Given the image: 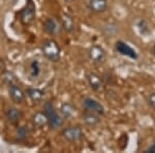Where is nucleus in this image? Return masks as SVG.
I'll use <instances>...</instances> for the list:
<instances>
[{"label":"nucleus","mask_w":155,"mask_h":153,"mask_svg":"<svg viewBox=\"0 0 155 153\" xmlns=\"http://www.w3.org/2000/svg\"><path fill=\"white\" fill-rule=\"evenodd\" d=\"M89 57L95 63H102L106 60V52L99 46H93L89 50Z\"/></svg>","instance_id":"obj_7"},{"label":"nucleus","mask_w":155,"mask_h":153,"mask_svg":"<svg viewBox=\"0 0 155 153\" xmlns=\"http://www.w3.org/2000/svg\"><path fill=\"white\" fill-rule=\"evenodd\" d=\"M44 29L46 32H48L50 35H57L60 32V24L58 23L56 19L48 18L44 23Z\"/></svg>","instance_id":"obj_8"},{"label":"nucleus","mask_w":155,"mask_h":153,"mask_svg":"<svg viewBox=\"0 0 155 153\" xmlns=\"http://www.w3.org/2000/svg\"><path fill=\"white\" fill-rule=\"evenodd\" d=\"M62 135L66 141L71 143H78L82 141L84 138L83 130L80 128L79 126H71L67 127L62 131Z\"/></svg>","instance_id":"obj_4"},{"label":"nucleus","mask_w":155,"mask_h":153,"mask_svg":"<svg viewBox=\"0 0 155 153\" xmlns=\"http://www.w3.org/2000/svg\"><path fill=\"white\" fill-rule=\"evenodd\" d=\"M146 152H149V153H155V143L153 145H151V146H150L148 149L146 150Z\"/></svg>","instance_id":"obj_21"},{"label":"nucleus","mask_w":155,"mask_h":153,"mask_svg":"<svg viewBox=\"0 0 155 153\" xmlns=\"http://www.w3.org/2000/svg\"><path fill=\"white\" fill-rule=\"evenodd\" d=\"M27 94H28V96L30 97V99L34 102L41 101L42 99V97H44V92L37 88H29L27 90Z\"/></svg>","instance_id":"obj_17"},{"label":"nucleus","mask_w":155,"mask_h":153,"mask_svg":"<svg viewBox=\"0 0 155 153\" xmlns=\"http://www.w3.org/2000/svg\"><path fill=\"white\" fill-rule=\"evenodd\" d=\"M32 123L35 127H38V128H41L44 127L46 124H48V119H47V116L45 113L41 112H37L33 115L32 117Z\"/></svg>","instance_id":"obj_12"},{"label":"nucleus","mask_w":155,"mask_h":153,"mask_svg":"<svg viewBox=\"0 0 155 153\" xmlns=\"http://www.w3.org/2000/svg\"><path fill=\"white\" fill-rule=\"evenodd\" d=\"M27 135H28V131H27V128L25 126H21L17 129V140L18 141H24L27 138Z\"/></svg>","instance_id":"obj_19"},{"label":"nucleus","mask_w":155,"mask_h":153,"mask_svg":"<svg viewBox=\"0 0 155 153\" xmlns=\"http://www.w3.org/2000/svg\"><path fill=\"white\" fill-rule=\"evenodd\" d=\"M20 15V20H21L22 24L25 26L32 24L35 19L36 16V8L34 5L32 0H27L26 5L24 6V8L21 9V12H19Z\"/></svg>","instance_id":"obj_3"},{"label":"nucleus","mask_w":155,"mask_h":153,"mask_svg":"<svg viewBox=\"0 0 155 153\" xmlns=\"http://www.w3.org/2000/svg\"><path fill=\"white\" fill-rule=\"evenodd\" d=\"M66 2H71V1H74V0H65Z\"/></svg>","instance_id":"obj_23"},{"label":"nucleus","mask_w":155,"mask_h":153,"mask_svg":"<svg viewBox=\"0 0 155 153\" xmlns=\"http://www.w3.org/2000/svg\"><path fill=\"white\" fill-rule=\"evenodd\" d=\"M83 108L86 112L93 113V114L99 115V116L104 114V106L96 99L91 98V97H86L83 100Z\"/></svg>","instance_id":"obj_5"},{"label":"nucleus","mask_w":155,"mask_h":153,"mask_svg":"<svg viewBox=\"0 0 155 153\" xmlns=\"http://www.w3.org/2000/svg\"><path fill=\"white\" fill-rule=\"evenodd\" d=\"M87 80H88V83L90 85V87H91L93 90H95V91H98L99 89H101V78H99L97 75L95 74H89L88 76H87Z\"/></svg>","instance_id":"obj_14"},{"label":"nucleus","mask_w":155,"mask_h":153,"mask_svg":"<svg viewBox=\"0 0 155 153\" xmlns=\"http://www.w3.org/2000/svg\"><path fill=\"white\" fill-rule=\"evenodd\" d=\"M41 75V64L38 60H33L29 66V77L31 79H36Z\"/></svg>","instance_id":"obj_16"},{"label":"nucleus","mask_w":155,"mask_h":153,"mask_svg":"<svg viewBox=\"0 0 155 153\" xmlns=\"http://www.w3.org/2000/svg\"><path fill=\"white\" fill-rule=\"evenodd\" d=\"M74 108L72 105L71 104H63L61 106V109H60V112H61L62 116H63L65 119H71V118L74 117Z\"/></svg>","instance_id":"obj_18"},{"label":"nucleus","mask_w":155,"mask_h":153,"mask_svg":"<svg viewBox=\"0 0 155 153\" xmlns=\"http://www.w3.org/2000/svg\"><path fill=\"white\" fill-rule=\"evenodd\" d=\"M149 105L151 107L155 108V93L152 94L151 96H150V99H149Z\"/></svg>","instance_id":"obj_20"},{"label":"nucleus","mask_w":155,"mask_h":153,"mask_svg":"<svg viewBox=\"0 0 155 153\" xmlns=\"http://www.w3.org/2000/svg\"><path fill=\"white\" fill-rule=\"evenodd\" d=\"M62 27L66 30L67 32H72L76 27V23H74V19L69 15H64L62 17Z\"/></svg>","instance_id":"obj_15"},{"label":"nucleus","mask_w":155,"mask_h":153,"mask_svg":"<svg viewBox=\"0 0 155 153\" xmlns=\"http://www.w3.org/2000/svg\"><path fill=\"white\" fill-rule=\"evenodd\" d=\"M42 54L51 61H58L60 58V48L54 39H48L42 44Z\"/></svg>","instance_id":"obj_2"},{"label":"nucleus","mask_w":155,"mask_h":153,"mask_svg":"<svg viewBox=\"0 0 155 153\" xmlns=\"http://www.w3.org/2000/svg\"><path fill=\"white\" fill-rule=\"evenodd\" d=\"M115 49H116V51L118 52L119 54L128 57V58H130V59L136 60V59H137V57H139L136 50L123 41L117 42L116 45H115Z\"/></svg>","instance_id":"obj_6"},{"label":"nucleus","mask_w":155,"mask_h":153,"mask_svg":"<svg viewBox=\"0 0 155 153\" xmlns=\"http://www.w3.org/2000/svg\"><path fill=\"white\" fill-rule=\"evenodd\" d=\"M152 54H153V56L155 57V45L152 47Z\"/></svg>","instance_id":"obj_22"},{"label":"nucleus","mask_w":155,"mask_h":153,"mask_svg":"<svg viewBox=\"0 0 155 153\" xmlns=\"http://www.w3.org/2000/svg\"><path fill=\"white\" fill-rule=\"evenodd\" d=\"M6 118L11 123L16 124L21 120L22 118V112L17 108H9L6 111Z\"/></svg>","instance_id":"obj_11"},{"label":"nucleus","mask_w":155,"mask_h":153,"mask_svg":"<svg viewBox=\"0 0 155 153\" xmlns=\"http://www.w3.org/2000/svg\"><path fill=\"white\" fill-rule=\"evenodd\" d=\"M109 7V1L107 0H90L89 8L91 12L95 14H101L104 12Z\"/></svg>","instance_id":"obj_9"},{"label":"nucleus","mask_w":155,"mask_h":153,"mask_svg":"<svg viewBox=\"0 0 155 153\" xmlns=\"http://www.w3.org/2000/svg\"><path fill=\"white\" fill-rule=\"evenodd\" d=\"M45 114L48 119V124L51 128H59L63 125V119L58 115V113L55 110L54 105L51 101L46 102L45 105Z\"/></svg>","instance_id":"obj_1"},{"label":"nucleus","mask_w":155,"mask_h":153,"mask_svg":"<svg viewBox=\"0 0 155 153\" xmlns=\"http://www.w3.org/2000/svg\"><path fill=\"white\" fill-rule=\"evenodd\" d=\"M84 122L89 126H96L97 124L101 123V119H99V115L93 114V113L86 112L83 116Z\"/></svg>","instance_id":"obj_13"},{"label":"nucleus","mask_w":155,"mask_h":153,"mask_svg":"<svg viewBox=\"0 0 155 153\" xmlns=\"http://www.w3.org/2000/svg\"><path fill=\"white\" fill-rule=\"evenodd\" d=\"M9 95H11V98L12 101L16 102V104H23L25 101V93L24 91L20 88L17 85H12L11 88H9Z\"/></svg>","instance_id":"obj_10"}]
</instances>
